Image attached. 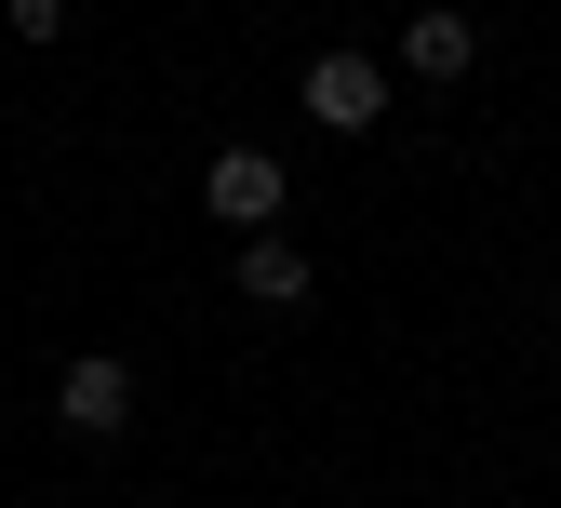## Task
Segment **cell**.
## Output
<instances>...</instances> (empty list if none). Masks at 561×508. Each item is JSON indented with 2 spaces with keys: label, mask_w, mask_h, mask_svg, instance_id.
I'll return each instance as SVG.
<instances>
[{
  "label": "cell",
  "mask_w": 561,
  "mask_h": 508,
  "mask_svg": "<svg viewBox=\"0 0 561 508\" xmlns=\"http://www.w3.org/2000/svg\"><path fill=\"white\" fill-rule=\"evenodd\" d=\"M375 108H388V67H375V54H347V41L308 54V121H321V134H375Z\"/></svg>",
  "instance_id": "1"
},
{
  "label": "cell",
  "mask_w": 561,
  "mask_h": 508,
  "mask_svg": "<svg viewBox=\"0 0 561 508\" xmlns=\"http://www.w3.org/2000/svg\"><path fill=\"white\" fill-rule=\"evenodd\" d=\"M201 201H215V214H228L241 241H267V228H280V161H267V148H215Z\"/></svg>",
  "instance_id": "2"
},
{
  "label": "cell",
  "mask_w": 561,
  "mask_h": 508,
  "mask_svg": "<svg viewBox=\"0 0 561 508\" xmlns=\"http://www.w3.org/2000/svg\"><path fill=\"white\" fill-rule=\"evenodd\" d=\"M54 415H67V442H121V415H134V375L94 348V361H67L54 375Z\"/></svg>",
  "instance_id": "3"
},
{
  "label": "cell",
  "mask_w": 561,
  "mask_h": 508,
  "mask_svg": "<svg viewBox=\"0 0 561 508\" xmlns=\"http://www.w3.org/2000/svg\"><path fill=\"white\" fill-rule=\"evenodd\" d=\"M241 295H254L267 321H295V308L321 295V281H308V255H295V241H280V228H267V241H241Z\"/></svg>",
  "instance_id": "4"
},
{
  "label": "cell",
  "mask_w": 561,
  "mask_h": 508,
  "mask_svg": "<svg viewBox=\"0 0 561 508\" xmlns=\"http://www.w3.org/2000/svg\"><path fill=\"white\" fill-rule=\"evenodd\" d=\"M468 67H481V27L468 14H414L401 27V81H468Z\"/></svg>",
  "instance_id": "5"
},
{
  "label": "cell",
  "mask_w": 561,
  "mask_h": 508,
  "mask_svg": "<svg viewBox=\"0 0 561 508\" xmlns=\"http://www.w3.org/2000/svg\"><path fill=\"white\" fill-rule=\"evenodd\" d=\"M14 14V41H67V0H0Z\"/></svg>",
  "instance_id": "6"
}]
</instances>
